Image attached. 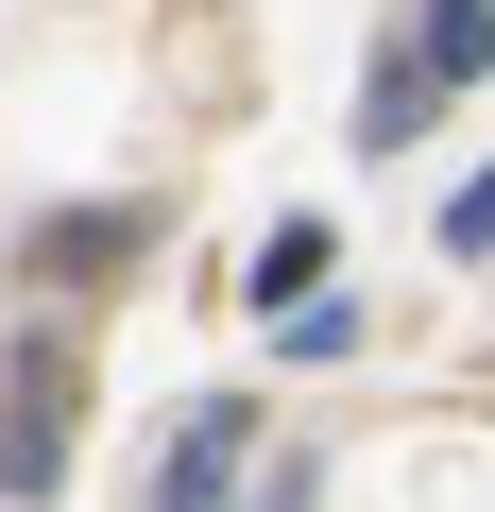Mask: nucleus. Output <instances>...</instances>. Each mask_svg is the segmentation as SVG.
Listing matches in <instances>:
<instances>
[{
    "label": "nucleus",
    "mask_w": 495,
    "mask_h": 512,
    "mask_svg": "<svg viewBox=\"0 0 495 512\" xmlns=\"http://www.w3.org/2000/svg\"><path fill=\"white\" fill-rule=\"evenodd\" d=\"M239 444H257V410H239V393H205V410L171 427V478H154V512H222V495H239Z\"/></svg>",
    "instance_id": "obj_3"
},
{
    "label": "nucleus",
    "mask_w": 495,
    "mask_h": 512,
    "mask_svg": "<svg viewBox=\"0 0 495 512\" xmlns=\"http://www.w3.org/2000/svg\"><path fill=\"white\" fill-rule=\"evenodd\" d=\"M444 256H495V171H478V188L444 205Z\"/></svg>",
    "instance_id": "obj_6"
},
{
    "label": "nucleus",
    "mask_w": 495,
    "mask_h": 512,
    "mask_svg": "<svg viewBox=\"0 0 495 512\" xmlns=\"http://www.w3.org/2000/svg\"><path fill=\"white\" fill-rule=\"evenodd\" d=\"M325 256H342L325 222H274V239H257V308H308V291H325Z\"/></svg>",
    "instance_id": "obj_5"
},
{
    "label": "nucleus",
    "mask_w": 495,
    "mask_h": 512,
    "mask_svg": "<svg viewBox=\"0 0 495 512\" xmlns=\"http://www.w3.org/2000/svg\"><path fill=\"white\" fill-rule=\"evenodd\" d=\"M478 69H495V0H410V18H393V52L359 69V154L427 137V120H444Z\"/></svg>",
    "instance_id": "obj_1"
},
{
    "label": "nucleus",
    "mask_w": 495,
    "mask_h": 512,
    "mask_svg": "<svg viewBox=\"0 0 495 512\" xmlns=\"http://www.w3.org/2000/svg\"><path fill=\"white\" fill-rule=\"evenodd\" d=\"M0 478H18V495H52V478H69V342H52V325L18 342V410H0Z\"/></svg>",
    "instance_id": "obj_2"
},
{
    "label": "nucleus",
    "mask_w": 495,
    "mask_h": 512,
    "mask_svg": "<svg viewBox=\"0 0 495 512\" xmlns=\"http://www.w3.org/2000/svg\"><path fill=\"white\" fill-rule=\"evenodd\" d=\"M137 239H154V205H103V222H52V239H35V274H120Z\"/></svg>",
    "instance_id": "obj_4"
}]
</instances>
